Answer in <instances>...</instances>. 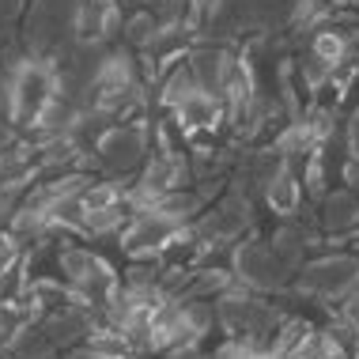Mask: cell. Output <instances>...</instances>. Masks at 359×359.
<instances>
[{"instance_id":"1","label":"cell","mask_w":359,"mask_h":359,"mask_svg":"<svg viewBox=\"0 0 359 359\" xmlns=\"http://www.w3.org/2000/svg\"><path fill=\"white\" fill-rule=\"evenodd\" d=\"M182 227H186V223L163 216V212H155V208L133 212L129 223L118 231V235H121V250L133 261H155L159 254H167V250H170V242L182 235Z\"/></svg>"},{"instance_id":"2","label":"cell","mask_w":359,"mask_h":359,"mask_svg":"<svg viewBox=\"0 0 359 359\" xmlns=\"http://www.w3.org/2000/svg\"><path fill=\"white\" fill-rule=\"evenodd\" d=\"M261 189H265V205H269V212H273L276 219H287L291 223V219L299 216L306 189H303V178L295 174V167H291V159H280L276 170L261 182Z\"/></svg>"},{"instance_id":"3","label":"cell","mask_w":359,"mask_h":359,"mask_svg":"<svg viewBox=\"0 0 359 359\" xmlns=\"http://www.w3.org/2000/svg\"><path fill=\"white\" fill-rule=\"evenodd\" d=\"M355 276H359V261L355 257H325V261H314V265L303 273V291L310 295H325V299H337L344 291L355 287Z\"/></svg>"},{"instance_id":"4","label":"cell","mask_w":359,"mask_h":359,"mask_svg":"<svg viewBox=\"0 0 359 359\" xmlns=\"http://www.w3.org/2000/svg\"><path fill=\"white\" fill-rule=\"evenodd\" d=\"M118 27H121L118 0H80V8H76V38L83 46L106 42L110 34H118Z\"/></svg>"},{"instance_id":"5","label":"cell","mask_w":359,"mask_h":359,"mask_svg":"<svg viewBox=\"0 0 359 359\" xmlns=\"http://www.w3.org/2000/svg\"><path fill=\"white\" fill-rule=\"evenodd\" d=\"M348 53H352V34L344 31V27H314V38H310V57L314 61H322L329 72L348 65Z\"/></svg>"},{"instance_id":"6","label":"cell","mask_w":359,"mask_h":359,"mask_svg":"<svg viewBox=\"0 0 359 359\" xmlns=\"http://www.w3.org/2000/svg\"><path fill=\"white\" fill-rule=\"evenodd\" d=\"M325 231H348L359 223V193L355 189H341V193H329L325 197Z\"/></svg>"},{"instance_id":"7","label":"cell","mask_w":359,"mask_h":359,"mask_svg":"<svg viewBox=\"0 0 359 359\" xmlns=\"http://www.w3.org/2000/svg\"><path fill=\"white\" fill-rule=\"evenodd\" d=\"M23 261V242H19L8 227H0V276H8Z\"/></svg>"},{"instance_id":"8","label":"cell","mask_w":359,"mask_h":359,"mask_svg":"<svg viewBox=\"0 0 359 359\" xmlns=\"http://www.w3.org/2000/svg\"><path fill=\"white\" fill-rule=\"evenodd\" d=\"M114 359H133V355H114Z\"/></svg>"}]
</instances>
